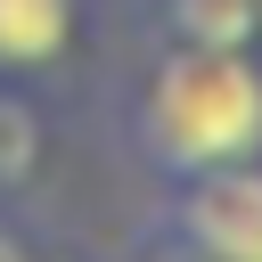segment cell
<instances>
[{
	"label": "cell",
	"instance_id": "obj_1",
	"mask_svg": "<svg viewBox=\"0 0 262 262\" xmlns=\"http://www.w3.org/2000/svg\"><path fill=\"white\" fill-rule=\"evenodd\" d=\"M139 147L180 180L262 156V66H254V49L172 41L139 90Z\"/></svg>",
	"mask_w": 262,
	"mask_h": 262
},
{
	"label": "cell",
	"instance_id": "obj_2",
	"mask_svg": "<svg viewBox=\"0 0 262 262\" xmlns=\"http://www.w3.org/2000/svg\"><path fill=\"white\" fill-rule=\"evenodd\" d=\"M172 229L196 262H262V164L246 156V164L188 172Z\"/></svg>",
	"mask_w": 262,
	"mask_h": 262
},
{
	"label": "cell",
	"instance_id": "obj_3",
	"mask_svg": "<svg viewBox=\"0 0 262 262\" xmlns=\"http://www.w3.org/2000/svg\"><path fill=\"white\" fill-rule=\"evenodd\" d=\"M74 41V0H0V74H41Z\"/></svg>",
	"mask_w": 262,
	"mask_h": 262
},
{
	"label": "cell",
	"instance_id": "obj_4",
	"mask_svg": "<svg viewBox=\"0 0 262 262\" xmlns=\"http://www.w3.org/2000/svg\"><path fill=\"white\" fill-rule=\"evenodd\" d=\"M172 41L188 49H254L262 25H254V0H172Z\"/></svg>",
	"mask_w": 262,
	"mask_h": 262
},
{
	"label": "cell",
	"instance_id": "obj_5",
	"mask_svg": "<svg viewBox=\"0 0 262 262\" xmlns=\"http://www.w3.org/2000/svg\"><path fill=\"white\" fill-rule=\"evenodd\" d=\"M33 147H41V131H33V115H25L16 98H0V180H25V164H33Z\"/></svg>",
	"mask_w": 262,
	"mask_h": 262
},
{
	"label": "cell",
	"instance_id": "obj_6",
	"mask_svg": "<svg viewBox=\"0 0 262 262\" xmlns=\"http://www.w3.org/2000/svg\"><path fill=\"white\" fill-rule=\"evenodd\" d=\"M0 262H25V246H16V237H8V229H0Z\"/></svg>",
	"mask_w": 262,
	"mask_h": 262
},
{
	"label": "cell",
	"instance_id": "obj_7",
	"mask_svg": "<svg viewBox=\"0 0 262 262\" xmlns=\"http://www.w3.org/2000/svg\"><path fill=\"white\" fill-rule=\"evenodd\" d=\"M254 25H262V0H254Z\"/></svg>",
	"mask_w": 262,
	"mask_h": 262
}]
</instances>
